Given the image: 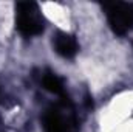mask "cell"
I'll return each instance as SVG.
<instances>
[{"instance_id": "obj_5", "label": "cell", "mask_w": 133, "mask_h": 132, "mask_svg": "<svg viewBox=\"0 0 133 132\" xmlns=\"http://www.w3.org/2000/svg\"><path fill=\"white\" fill-rule=\"evenodd\" d=\"M42 86L45 90L54 93V95H59L61 98L66 97L65 95V87H64V81L53 71L46 70L43 75H42Z\"/></svg>"}, {"instance_id": "obj_2", "label": "cell", "mask_w": 133, "mask_h": 132, "mask_svg": "<svg viewBox=\"0 0 133 132\" xmlns=\"http://www.w3.org/2000/svg\"><path fill=\"white\" fill-rule=\"evenodd\" d=\"M16 30L23 37L43 33V16L34 2H19L16 5Z\"/></svg>"}, {"instance_id": "obj_1", "label": "cell", "mask_w": 133, "mask_h": 132, "mask_svg": "<svg viewBox=\"0 0 133 132\" xmlns=\"http://www.w3.org/2000/svg\"><path fill=\"white\" fill-rule=\"evenodd\" d=\"M45 132H79V120L70 98L62 97L59 103L51 104L42 118Z\"/></svg>"}, {"instance_id": "obj_4", "label": "cell", "mask_w": 133, "mask_h": 132, "mask_svg": "<svg viewBox=\"0 0 133 132\" xmlns=\"http://www.w3.org/2000/svg\"><path fill=\"white\" fill-rule=\"evenodd\" d=\"M53 48L59 56L71 59L79 53V42L73 34L57 33L53 37Z\"/></svg>"}, {"instance_id": "obj_3", "label": "cell", "mask_w": 133, "mask_h": 132, "mask_svg": "<svg viewBox=\"0 0 133 132\" xmlns=\"http://www.w3.org/2000/svg\"><path fill=\"white\" fill-rule=\"evenodd\" d=\"M107 22L111 31L118 36H124L133 30V3L125 2H107L102 5Z\"/></svg>"}]
</instances>
